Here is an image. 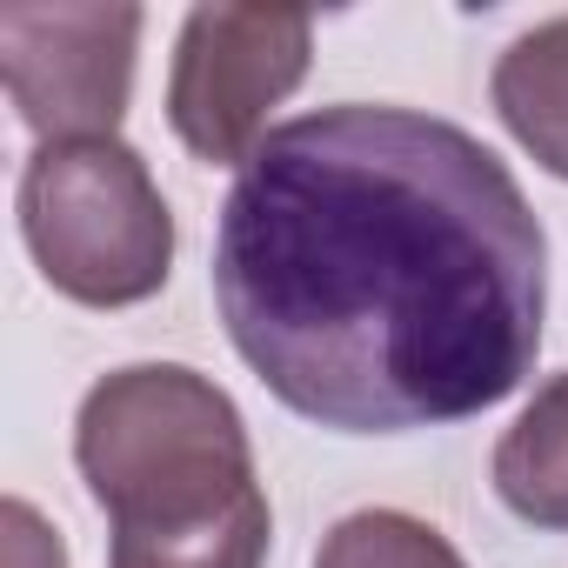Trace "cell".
I'll return each instance as SVG.
<instances>
[{"label":"cell","mask_w":568,"mask_h":568,"mask_svg":"<svg viewBox=\"0 0 568 568\" xmlns=\"http://www.w3.org/2000/svg\"><path fill=\"white\" fill-rule=\"evenodd\" d=\"M214 308L295 415L335 435L448 428L528 382L548 234L468 128L342 101L274 128L234 174Z\"/></svg>","instance_id":"cell-1"},{"label":"cell","mask_w":568,"mask_h":568,"mask_svg":"<svg viewBox=\"0 0 568 568\" xmlns=\"http://www.w3.org/2000/svg\"><path fill=\"white\" fill-rule=\"evenodd\" d=\"M74 462L108 508V568H261L267 488L247 422L201 368L134 362L88 388Z\"/></svg>","instance_id":"cell-2"},{"label":"cell","mask_w":568,"mask_h":568,"mask_svg":"<svg viewBox=\"0 0 568 568\" xmlns=\"http://www.w3.org/2000/svg\"><path fill=\"white\" fill-rule=\"evenodd\" d=\"M21 234L48 288L81 308H134L168 288L174 214L121 134L41 141L21 168Z\"/></svg>","instance_id":"cell-3"},{"label":"cell","mask_w":568,"mask_h":568,"mask_svg":"<svg viewBox=\"0 0 568 568\" xmlns=\"http://www.w3.org/2000/svg\"><path fill=\"white\" fill-rule=\"evenodd\" d=\"M315 21L302 8H194L168 68V121L207 168H247L267 114L308 81Z\"/></svg>","instance_id":"cell-4"},{"label":"cell","mask_w":568,"mask_h":568,"mask_svg":"<svg viewBox=\"0 0 568 568\" xmlns=\"http://www.w3.org/2000/svg\"><path fill=\"white\" fill-rule=\"evenodd\" d=\"M141 8H0V74L41 141L114 134L134 94Z\"/></svg>","instance_id":"cell-5"},{"label":"cell","mask_w":568,"mask_h":568,"mask_svg":"<svg viewBox=\"0 0 568 568\" xmlns=\"http://www.w3.org/2000/svg\"><path fill=\"white\" fill-rule=\"evenodd\" d=\"M488 94L501 128L535 154V168L568 181V14L515 34L488 74Z\"/></svg>","instance_id":"cell-6"},{"label":"cell","mask_w":568,"mask_h":568,"mask_svg":"<svg viewBox=\"0 0 568 568\" xmlns=\"http://www.w3.org/2000/svg\"><path fill=\"white\" fill-rule=\"evenodd\" d=\"M495 495L528 528H568V368L548 375L515 428L495 442Z\"/></svg>","instance_id":"cell-7"},{"label":"cell","mask_w":568,"mask_h":568,"mask_svg":"<svg viewBox=\"0 0 568 568\" xmlns=\"http://www.w3.org/2000/svg\"><path fill=\"white\" fill-rule=\"evenodd\" d=\"M315 568H468L462 548L422 521V515H402V508H355L342 515L322 548H315Z\"/></svg>","instance_id":"cell-8"},{"label":"cell","mask_w":568,"mask_h":568,"mask_svg":"<svg viewBox=\"0 0 568 568\" xmlns=\"http://www.w3.org/2000/svg\"><path fill=\"white\" fill-rule=\"evenodd\" d=\"M0 515H8V568H68V548H61V535L14 495L8 508H0Z\"/></svg>","instance_id":"cell-9"}]
</instances>
